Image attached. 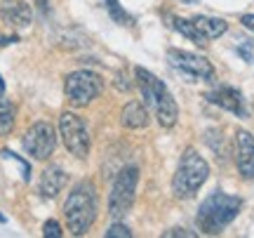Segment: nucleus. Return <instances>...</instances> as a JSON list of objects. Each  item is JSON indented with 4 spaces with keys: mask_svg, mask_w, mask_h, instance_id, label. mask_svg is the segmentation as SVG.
<instances>
[{
    "mask_svg": "<svg viewBox=\"0 0 254 238\" xmlns=\"http://www.w3.org/2000/svg\"><path fill=\"white\" fill-rule=\"evenodd\" d=\"M99 215V193L90 179H82L71 189L64 203V220L73 236H82L92 229Z\"/></svg>",
    "mask_w": 254,
    "mask_h": 238,
    "instance_id": "obj_1",
    "label": "nucleus"
},
{
    "mask_svg": "<svg viewBox=\"0 0 254 238\" xmlns=\"http://www.w3.org/2000/svg\"><path fill=\"white\" fill-rule=\"evenodd\" d=\"M134 76H136V85L141 90V97H144V104L155 113L158 123L163 128H174L177 120H179V106L174 101L172 92L167 90V85L155 74L146 71L144 66H136Z\"/></svg>",
    "mask_w": 254,
    "mask_h": 238,
    "instance_id": "obj_2",
    "label": "nucleus"
},
{
    "mask_svg": "<svg viewBox=\"0 0 254 238\" xmlns=\"http://www.w3.org/2000/svg\"><path fill=\"white\" fill-rule=\"evenodd\" d=\"M243 210V198L233 196V193L214 191L212 196H207L202 205L198 208V217L195 224L202 234L207 236H217L226 229L231 222L238 217V212Z\"/></svg>",
    "mask_w": 254,
    "mask_h": 238,
    "instance_id": "obj_3",
    "label": "nucleus"
},
{
    "mask_svg": "<svg viewBox=\"0 0 254 238\" xmlns=\"http://www.w3.org/2000/svg\"><path fill=\"white\" fill-rule=\"evenodd\" d=\"M209 165L195 149H186L172 177V193L177 198H193L198 189L207 182Z\"/></svg>",
    "mask_w": 254,
    "mask_h": 238,
    "instance_id": "obj_4",
    "label": "nucleus"
},
{
    "mask_svg": "<svg viewBox=\"0 0 254 238\" xmlns=\"http://www.w3.org/2000/svg\"><path fill=\"white\" fill-rule=\"evenodd\" d=\"M136 184H139V170L134 165L123 167L111 186V196H109V215L113 222H120L127 212L132 210L136 198Z\"/></svg>",
    "mask_w": 254,
    "mask_h": 238,
    "instance_id": "obj_5",
    "label": "nucleus"
},
{
    "mask_svg": "<svg viewBox=\"0 0 254 238\" xmlns=\"http://www.w3.org/2000/svg\"><path fill=\"white\" fill-rule=\"evenodd\" d=\"M64 92H66V99L71 101L73 106H87L104 92V78L94 71H73L66 78V85H64Z\"/></svg>",
    "mask_w": 254,
    "mask_h": 238,
    "instance_id": "obj_6",
    "label": "nucleus"
},
{
    "mask_svg": "<svg viewBox=\"0 0 254 238\" xmlns=\"http://www.w3.org/2000/svg\"><path fill=\"white\" fill-rule=\"evenodd\" d=\"M59 135L64 139V147L68 149L75 158H85L90 154V147H92L90 130H87V123L78 113H71V111L62 113V118H59Z\"/></svg>",
    "mask_w": 254,
    "mask_h": 238,
    "instance_id": "obj_7",
    "label": "nucleus"
},
{
    "mask_svg": "<svg viewBox=\"0 0 254 238\" xmlns=\"http://www.w3.org/2000/svg\"><path fill=\"white\" fill-rule=\"evenodd\" d=\"M167 62L174 71L186 76L189 80H202V82H214L217 74L214 66L209 64V59L193 52H184V50H167Z\"/></svg>",
    "mask_w": 254,
    "mask_h": 238,
    "instance_id": "obj_8",
    "label": "nucleus"
},
{
    "mask_svg": "<svg viewBox=\"0 0 254 238\" xmlns=\"http://www.w3.org/2000/svg\"><path fill=\"white\" fill-rule=\"evenodd\" d=\"M57 149V130L47 120H38L24 135V151L36 160H47Z\"/></svg>",
    "mask_w": 254,
    "mask_h": 238,
    "instance_id": "obj_9",
    "label": "nucleus"
},
{
    "mask_svg": "<svg viewBox=\"0 0 254 238\" xmlns=\"http://www.w3.org/2000/svg\"><path fill=\"white\" fill-rule=\"evenodd\" d=\"M205 99H207L209 104H214V106H219V109H224V111H231V113H236V116H240V118H245V116H247L245 99H243V94H240V90H236V87H228V85H221V87H217V90L207 92V94H205Z\"/></svg>",
    "mask_w": 254,
    "mask_h": 238,
    "instance_id": "obj_10",
    "label": "nucleus"
},
{
    "mask_svg": "<svg viewBox=\"0 0 254 238\" xmlns=\"http://www.w3.org/2000/svg\"><path fill=\"white\" fill-rule=\"evenodd\" d=\"M236 165L245 179H254V135L247 130L236 132Z\"/></svg>",
    "mask_w": 254,
    "mask_h": 238,
    "instance_id": "obj_11",
    "label": "nucleus"
},
{
    "mask_svg": "<svg viewBox=\"0 0 254 238\" xmlns=\"http://www.w3.org/2000/svg\"><path fill=\"white\" fill-rule=\"evenodd\" d=\"M0 19L14 28H26L33 19V9L24 0H5L0 5Z\"/></svg>",
    "mask_w": 254,
    "mask_h": 238,
    "instance_id": "obj_12",
    "label": "nucleus"
},
{
    "mask_svg": "<svg viewBox=\"0 0 254 238\" xmlns=\"http://www.w3.org/2000/svg\"><path fill=\"white\" fill-rule=\"evenodd\" d=\"M66 184H68V174L64 172L59 165H50V167H45V172L40 174V193L45 198H57Z\"/></svg>",
    "mask_w": 254,
    "mask_h": 238,
    "instance_id": "obj_13",
    "label": "nucleus"
},
{
    "mask_svg": "<svg viewBox=\"0 0 254 238\" xmlns=\"http://www.w3.org/2000/svg\"><path fill=\"white\" fill-rule=\"evenodd\" d=\"M148 109L141 101H127L123 111H120V123L129 130H141L148 125Z\"/></svg>",
    "mask_w": 254,
    "mask_h": 238,
    "instance_id": "obj_14",
    "label": "nucleus"
},
{
    "mask_svg": "<svg viewBox=\"0 0 254 238\" xmlns=\"http://www.w3.org/2000/svg\"><path fill=\"white\" fill-rule=\"evenodd\" d=\"M190 21H193V26L198 28V33L205 38V40H214V38L224 36L228 28L226 21H224V19H217V17H202V14H198V17H193Z\"/></svg>",
    "mask_w": 254,
    "mask_h": 238,
    "instance_id": "obj_15",
    "label": "nucleus"
},
{
    "mask_svg": "<svg viewBox=\"0 0 254 238\" xmlns=\"http://www.w3.org/2000/svg\"><path fill=\"white\" fill-rule=\"evenodd\" d=\"M167 21H170V26L174 28V31H179L184 38H189L190 43H195V45H207L205 43V38L198 33V28L193 26V21L190 19H182V17H174V14H167Z\"/></svg>",
    "mask_w": 254,
    "mask_h": 238,
    "instance_id": "obj_16",
    "label": "nucleus"
},
{
    "mask_svg": "<svg viewBox=\"0 0 254 238\" xmlns=\"http://www.w3.org/2000/svg\"><path fill=\"white\" fill-rule=\"evenodd\" d=\"M14 118H17L14 104L2 99V94H0V137H7L9 132L14 130Z\"/></svg>",
    "mask_w": 254,
    "mask_h": 238,
    "instance_id": "obj_17",
    "label": "nucleus"
},
{
    "mask_svg": "<svg viewBox=\"0 0 254 238\" xmlns=\"http://www.w3.org/2000/svg\"><path fill=\"white\" fill-rule=\"evenodd\" d=\"M106 7H109V14L116 19L118 24H132V17H129L125 9L120 7L118 0H106Z\"/></svg>",
    "mask_w": 254,
    "mask_h": 238,
    "instance_id": "obj_18",
    "label": "nucleus"
},
{
    "mask_svg": "<svg viewBox=\"0 0 254 238\" xmlns=\"http://www.w3.org/2000/svg\"><path fill=\"white\" fill-rule=\"evenodd\" d=\"M43 236H45V238H62L64 231H62V227H59V222H57V220H47L45 224H43Z\"/></svg>",
    "mask_w": 254,
    "mask_h": 238,
    "instance_id": "obj_19",
    "label": "nucleus"
},
{
    "mask_svg": "<svg viewBox=\"0 0 254 238\" xmlns=\"http://www.w3.org/2000/svg\"><path fill=\"white\" fill-rule=\"evenodd\" d=\"M129 236H132L129 227L120 224V222H116V224H113V227H109V231H106V238H129Z\"/></svg>",
    "mask_w": 254,
    "mask_h": 238,
    "instance_id": "obj_20",
    "label": "nucleus"
},
{
    "mask_svg": "<svg viewBox=\"0 0 254 238\" xmlns=\"http://www.w3.org/2000/svg\"><path fill=\"white\" fill-rule=\"evenodd\" d=\"M238 55L243 57L245 62H252L254 59V47L247 45V43H243V45H238Z\"/></svg>",
    "mask_w": 254,
    "mask_h": 238,
    "instance_id": "obj_21",
    "label": "nucleus"
},
{
    "mask_svg": "<svg viewBox=\"0 0 254 238\" xmlns=\"http://www.w3.org/2000/svg\"><path fill=\"white\" fill-rule=\"evenodd\" d=\"M116 87H118L120 92H129L132 90V82L125 80V74H116Z\"/></svg>",
    "mask_w": 254,
    "mask_h": 238,
    "instance_id": "obj_22",
    "label": "nucleus"
},
{
    "mask_svg": "<svg viewBox=\"0 0 254 238\" xmlns=\"http://www.w3.org/2000/svg\"><path fill=\"white\" fill-rule=\"evenodd\" d=\"M165 236L170 238V236H184V238H193V236H198L195 231H189V229H170V231H165Z\"/></svg>",
    "mask_w": 254,
    "mask_h": 238,
    "instance_id": "obj_23",
    "label": "nucleus"
},
{
    "mask_svg": "<svg viewBox=\"0 0 254 238\" xmlns=\"http://www.w3.org/2000/svg\"><path fill=\"white\" fill-rule=\"evenodd\" d=\"M240 24L245 28H250V31H254V14H245V17L240 19Z\"/></svg>",
    "mask_w": 254,
    "mask_h": 238,
    "instance_id": "obj_24",
    "label": "nucleus"
},
{
    "mask_svg": "<svg viewBox=\"0 0 254 238\" xmlns=\"http://www.w3.org/2000/svg\"><path fill=\"white\" fill-rule=\"evenodd\" d=\"M19 38L17 36H9V38H5V36H0V45H9V43H17Z\"/></svg>",
    "mask_w": 254,
    "mask_h": 238,
    "instance_id": "obj_25",
    "label": "nucleus"
},
{
    "mask_svg": "<svg viewBox=\"0 0 254 238\" xmlns=\"http://www.w3.org/2000/svg\"><path fill=\"white\" fill-rule=\"evenodd\" d=\"M38 7H40V12H45V14H47V9H50V2H47V0H38Z\"/></svg>",
    "mask_w": 254,
    "mask_h": 238,
    "instance_id": "obj_26",
    "label": "nucleus"
},
{
    "mask_svg": "<svg viewBox=\"0 0 254 238\" xmlns=\"http://www.w3.org/2000/svg\"><path fill=\"white\" fill-rule=\"evenodd\" d=\"M5 92V80H2V76H0V94Z\"/></svg>",
    "mask_w": 254,
    "mask_h": 238,
    "instance_id": "obj_27",
    "label": "nucleus"
},
{
    "mask_svg": "<svg viewBox=\"0 0 254 238\" xmlns=\"http://www.w3.org/2000/svg\"><path fill=\"white\" fill-rule=\"evenodd\" d=\"M5 222H7V217H5V215L0 212V224H5Z\"/></svg>",
    "mask_w": 254,
    "mask_h": 238,
    "instance_id": "obj_28",
    "label": "nucleus"
},
{
    "mask_svg": "<svg viewBox=\"0 0 254 238\" xmlns=\"http://www.w3.org/2000/svg\"><path fill=\"white\" fill-rule=\"evenodd\" d=\"M189 2H195V0H189Z\"/></svg>",
    "mask_w": 254,
    "mask_h": 238,
    "instance_id": "obj_29",
    "label": "nucleus"
}]
</instances>
